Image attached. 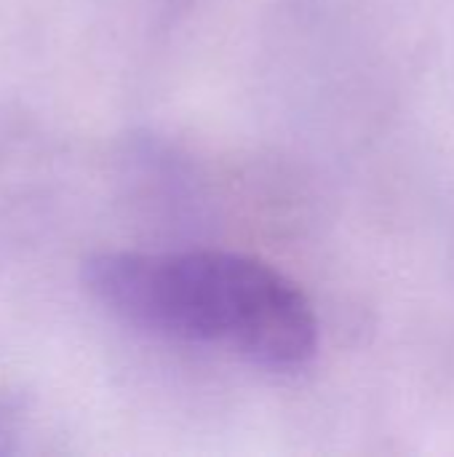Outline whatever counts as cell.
Segmentation results:
<instances>
[{
    "label": "cell",
    "mask_w": 454,
    "mask_h": 457,
    "mask_svg": "<svg viewBox=\"0 0 454 457\" xmlns=\"http://www.w3.org/2000/svg\"><path fill=\"white\" fill-rule=\"evenodd\" d=\"M86 292L142 332L225 348L270 372L318 351L308 295L278 268L233 252H102L83 262Z\"/></svg>",
    "instance_id": "obj_1"
}]
</instances>
